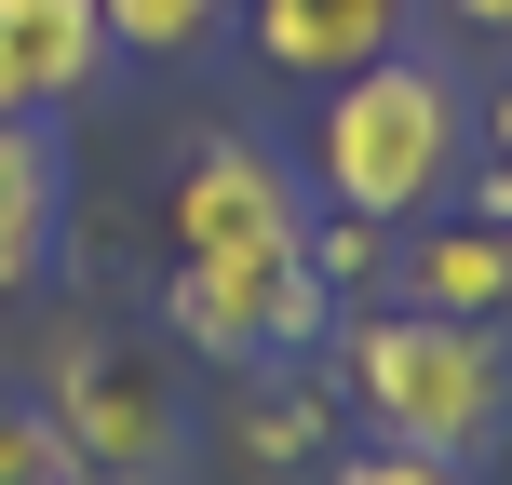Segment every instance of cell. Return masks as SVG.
<instances>
[{
    "mask_svg": "<svg viewBox=\"0 0 512 485\" xmlns=\"http://www.w3.org/2000/svg\"><path fill=\"white\" fill-rule=\"evenodd\" d=\"M108 14V54H203L243 0H95Z\"/></svg>",
    "mask_w": 512,
    "mask_h": 485,
    "instance_id": "obj_9",
    "label": "cell"
},
{
    "mask_svg": "<svg viewBox=\"0 0 512 485\" xmlns=\"http://www.w3.org/2000/svg\"><path fill=\"white\" fill-rule=\"evenodd\" d=\"M405 14L418 0H243V41L283 81H351L378 54H405Z\"/></svg>",
    "mask_w": 512,
    "mask_h": 485,
    "instance_id": "obj_5",
    "label": "cell"
},
{
    "mask_svg": "<svg viewBox=\"0 0 512 485\" xmlns=\"http://www.w3.org/2000/svg\"><path fill=\"white\" fill-rule=\"evenodd\" d=\"M337 391L378 445H418V459H486L512 445V337L459 324V310H351L337 324Z\"/></svg>",
    "mask_w": 512,
    "mask_h": 485,
    "instance_id": "obj_1",
    "label": "cell"
},
{
    "mask_svg": "<svg viewBox=\"0 0 512 485\" xmlns=\"http://www.w3.org/2000/svg\"><path fill=\"white\" fill-rule=\"evenodd\" d=\"M243 445L297 459V445H310V391H243Z\"/></svg>",
    "mask_w": 512,
    "mask_h": 485,
    "instance_id": "obj_12",
    "label": "cell"
},
{
    "mask_svg": "<svg viewBox=\"0 0 512 485\" xmlns=\"http://www.w3.org/2000/svg\"><path fill=\"white\" fill-rule=\"evenodd\" d=\"M0 68L27 81V108H68V95H95L108 81V14L95 0H0Z\"/></svg>",
    "mask_w": 512,
    "mask_h": 485,
    "instance_id": "obj_7",
    "label": "cell"
},
{
    "mask_svg": "<svg viewBox=\"0 0 512 485\" xmlns=\"http://www.w3.org/2000/svg\"><path fill=\"white\" fill-rule=\"evenodd\" d=\"M337 485H459V459H418V445H351Z\"/></svg>",
    "mask_w": 512,
    "mask_h": 485,
    "instance_id": "obj_11",
    "label": "cell"
},
{
    "mask_svg": "<svg viewBox=\"0 0 512 485\" xmlns=\"http://www.w3.org/2000/svg\"><path fill=\"white\" fill-rule=\"evenodd\" d=\"M391 283L418 310H459V324H512V230L499 216H445V230H418V256Z\"/></svg>",
    "mask_w": 512,
    "mask_h": 485,
    "instance_id": "obj_8",
    "label": "cell"
},
{
    "mask_svg": "<svg viewBox=\"0 0 512 485\" xmlns=\"http://www.w3.org/2000/svg\"><path fill=\"white\" fill-rule=\"evenodd\" d=\"M162 243H176V270H297L310 256V203H297V176H283V149L203 135L189 176H176V203H162Z\"/></svg>",
    "mask_w": 512,
    "mask_h": 485,
    "instance_id": "obj_4",
    "label": "cell"
},
{
    "mask_svg": "<svg viewBox=\"0 0 512 485\" xmlns=\"http://www.w3.org/2000/svg\"><path fill=\"white\" fill-rule=\"evenodd\" d=\"M54 243H68V149L27 108V122H0V297H27L54 270Z\"/></svg>",
    "mask_w": 512,
    "mask_h": 485,
    "instance_id": "obj_6",
    "label": "cell"
},
{
    "mask_svg": "<svg viewBox=\"0 0 512 485\" xmlns=\"http://www.w3.org/2000/svg\"><path fill=\"white\" fill-rule=\"evenodd\" d=\"M472 176V95L432 68V54H378V68L324 81V122H310V189L337 216H432L445 189Z\"/></svg>",
    "mask_w": 512,
    "mask_h": 485,
    "instance_id": "obj_2",
    "label": "cell"
},
{
    "mask_svg": "<svg viewBox=\"0 0 512 485\" xmlns=\"http://www.w3.org/2000/svg\"><path fill=\"white\" fill-rule=\"evenodd\" d=\"M0 485H95V472L54 445V418H41V405H14V391H0Z\"/></svg>",
    "mask_w": 512,
    "mask_h": 485,
    "instance_id": "obj_10",
    "label": "cell"
},
{
    "mask_svg": "<svg viewBox=\"0 0 512 485\" xmlns=\"http://www.w3.org/2000/svg\"><path fill=\"white\" fill-rule=\"evenodd\" d=\"M459 27H486V41H512V0H445Z\"/></svg>",
    "mask_w": 512,
    "mask_h": 485,
    "instance_id": "obj_14",
    "label": "cell"
},
{
    "mask_svg": "<svg viewBox=\"0 0 512 485\" xmlns=\"http://www.w3.org/2000/svg\"><path fill=\"white\" fill-rule=\"evenodd\" d=\"M41 378H54V405H41L54 445H68L95 485H162V472H176L189 418H176V378H162L149 337H68Z\"/></svg>",
    "mask_w": 512,
    "mask_h": 485,
    "instance_id": "obj_3",
    "label": "cell"
},
{
    "mask_svg": "<svg viewBox=\"0 0 512 485\" xmlns=\"http://www.w3.org/2000/svg\"><path fill=\"white\" fill-rule=\"evenodd\" d=\"M486 149H499V162H486V216L512 230V95H499V122H486Z\"/></svg>",
    "mask_w": 512,
    "mask_h": 485,
    "instance_id": "obj_13",
    "label": "cell"
}]
</instances>
